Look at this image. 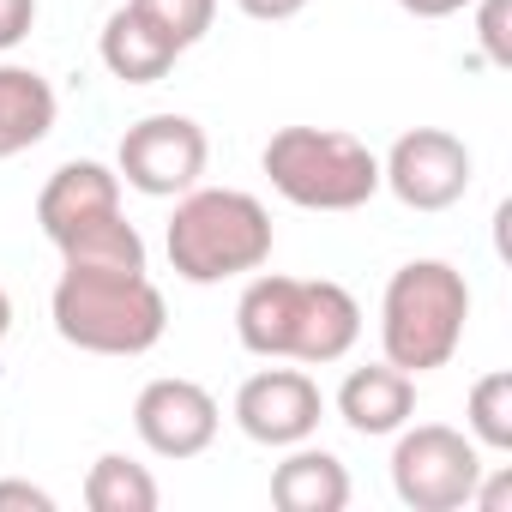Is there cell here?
Masks as SVG:
<instances>
[{
    "label": "cell",
    "mask_w": 512,
    "mask_h": 512,
    "mask_svg": "<svg viewBox=\"0 0 512 512\" xmlns=\"http://www.w3.org/2000/svg\"><path fill=\"white\" fill-rule=\"evenodd\" d=\"M235 338L241 350L266 356V362H344L362 338V308L344 284L332 278H253L235 302Z\"/></svg>",
    "instance_id": "cell-1"
},
{
    "label": "cell",
    "mask_w": 512,
    "mask_h": 512,
    "mask_svg": "<svg viewBox=\"0 0 512 512\" xmlns=\"http://www.w3.org/2000/svg\"><path fill=\"white\" fill-rule=\"evenodd\" d=\"M272 211L235 193V187H187L175 217H169V266L187 284H223V278H247L272 260Z\"/></svg>",
    "instance_id": "cell-2"
},
{
    "label": "cell",
    "mask_w": 512,
    "mask_h": 512,
    "mask_svg": "<svg viewBox=\"0 0 512 512\" xmlns=\"http://www.w3.org/2000/svg\"><path fill=\"white\" fill-rule=\"evenodd\" d=\"M470 326V284L446 260H410L380 296V350L404 374H434L458 356Z\"/></svg>",
    "instance_id": "cell-3"
},
{
    "label": "cell",
    "mask_w": 512,
    "mask_h": 512,
    "mask_svg": "<svg viewBox=\"0 0 512 512\" xmlns=\"http://www.w3.org/2000/svg\"><path fill=\"white\" fill-rule=\"evenodd\" d=\"M49 314H55V332L73 350H91V356H145L169 332L163 290L145 272L139 278L61 272V284L49 296Z\"/></svg>",
    "instance_id": "cell-4"
},
{
    "label": "cell",
    "mask_w": 512,
    "mask_h": 512,
    "mask_svg": "<svg viewBox=\"0 0 512 512\" xmlns=\"http://www.w3.org/2000/svg\"><path fill=\"white\" fill-rule=\"evenodd\" d=\"M260 169L302 211H356L380 193V157L338 127H278Z\"/></svg>",
    "instance_id": "cell-5"
},
{
    "label": "cell",
    "mask_w": 512,
    "mask_h": 512,
    "mask_svg": "<svg viewBox=\"0 0 512 512\" xmlns=\"http://www.w3.org/2000/svg\"><path fill=\"white\" fill-rule=\"evenodd\" d=\"M482 482V446L446 422H404L392 446V488L410 512H458Z\"/></svg>",
    "instance_id": "cell-6"
},
{
    "label": "cell",
    "mask_w": 512,
    "mask_h": 512,
    "mask_svg": "<svg viewBox=\"0 0 512 512\" xmlns=\"http://www.w3.org/2000/svg\"><path fill=\"white\" fill-rule=\"evenodd\" d=\"M205 157H211V145L193 115H145L121 133L115 175L145 199H181L187 187H199Z\"/></svg>",
    "instance_id": "cell-7"
},
{
    "label": "cell",
    "mask_w": 512,
    "mask_h": 512,
    "mask_svg": "<svg viewBox=\"0 0 512 512\" xmlns=\"http://www.w3.org/2000/svg\"><path fill=\"white\" fill-rule=\"evenodd\" d=\"M470 145L446 127H410L380 163V187H392L398 205L410 211H446L470 193Z\"/></svg>",
    "instance_id": "cell-8"
},
{
    "label": "cell",
    "mask_w": 512,
    "mask_h": 512,
    "mask_svg": "<svg viewBox=\"0 0 512 512\" xmlns=\"http://www.w3.org/2000/svg\"><path fill=\"white\" fill-rule=\"evenodd\" d=\"M320 416H326V398L302 368H260L235 392V428L260 446H278V452L314 440Z\"/></svg>",
    "instance_id": "cell-9"
},
{
    "label": "cell",
    "mask_w": 512,
    "mask_h": 512,
    "mask_svg": "<svg viewBox=\"0 0 512 512\" xmlns=\"http://www.w3.org/2000/svg\"><path fill=\"white\" fill-rule=\"evenodd\" d=\"M217 398L199 380L163 374L133 398V434L145 440V452L157 458H199L217 440Z\"/></svg>",
    "instance_id": "cell-10"
},
{
    "label": "cell",
    "mask_w": 512,
    "mask_h": 512,
    "mask_svg": "<svg viewBox=\"0 0 512 512\" xmlns=\"http://www.w3.org/2000/svg\"><path fill=\"white\" fill-rule=\"evenodd\" d=\"M121 211V175L109 169V163H91V157H79V163H61L49 181H43V193H37V223H43V235L61 247L73 229H85V223H97V217H115Z\"/></svg>",
    "instance_id": "cell-11"
},
{
    "label": "cell",
    "mask_w": 512,
    "mask_h": 512,
    "mask_svg": "<svg viewBox=\"0 0 512 512\" xmlns=\"http://www.w3.org/2000/svg\"><path fill=\"white\" fill-rule=\"evenodd\" d=\"M338 416H344V428L362 434V440L398 434V428L416 416V374H404V368H392V362L350 368L344 386H338Z\"/></svg>",
    "instance_id": "cell-12"
},
{
    "label": "cell",
    "mask_w": 512,
    "mask_h": 512,
    "mask_svg": "<svg viewBox=\"0 0 512 512\" xmlns=\"http://www.w3.org/2000/svg\"><path fill=\"white\" fill-rule=\"evenodd\" d=\"M103 67L121 79V85H157V79H169V67L187 55L169 31H157L133 0L121 13H109V25H103Z\"/></svg>",
    "instance_id": "cell-13"
},
{
    "label": "cell",
    "mask_w": 512,
    "mask_h": 512,
    "mask_svg": "<svg viewBox=\"0 0 512 512\" xmlns=\"http://www.w3.org/2000/svg\"><path fill=\"white\" fill-rule=\"evenodd\" d=\"M290 458L272 470V506L284 512H344L350 506V470L320 446H284Z\"/></svg>",
    "instance_id": "cell-14"
},
{
    "label": "cell",
    "mask_w": 512,
    "mask_h": 512,
    "mask_svg": "<svg viewBox=\"0 0 512 512\" xmlns=\"http://www.w3.org/2000/svg\"><path fill=\"white\" fill-rule=\"evenodd\" d=\"M55 133V85L31 67L0 61V157H19Z\"/></svg>",
    "instance_id": "cell-15"
},
{
    "label": "cell",
    "mask_w": 512,
    "mask_h": 512,
    "mask_svg": "<svg viewBox=\"0 0 512 512\" xmlns=\"http://www.w3.org/2000/svg\"><path fill=\"white\" fill-rule=\"evenodd\" d=\"M61 272H109V278H139L151 272L145 266V235L115 211V217H97L85 229H73L61 241Z\"/></svg>",
    "instance_id": "cell-16"
},
{
    "label": "cell",
    "mask_w": 512,
    "mask_h": 512,
    "mask_svg": "<svg viewBox=\"0 0 512 512\" xmlns=\"http://www.w3.org/2000/svg\"><path fill=\"white\" fill-rule=\"evenodd\" d=\"M85 506L91 512H157V482L127 452H103L85 476Z\"/></svg>",
    "instance_id": "cell-17"
},
{
    "label": "cell",
    "mask_w": 512,
    "mask_h": 512,
    "mask_svg": "<svg viewBox=\"0 0 512 512\" xmlns=\"http://www.w3.org/2000/svg\"><path fill=\"white\" fill-rule=\"evenodd\" d=\"M464 434L488 452H512V374L494 368L470 386V410H464Z\"/></svg>",
    "instance_id": "cell-18"
},
{
    "label": "cell",
    "mask_w": 512,
    "mask_h": 512,
    "mask_svg": "<svg viewBox=\"0 0 512 512\" xmlns=\"http://www.w3.org/2000/svg\"><path fill=\"white\" fill-rule=\"evenodd\" d=\"M133 7H139L157 31H169L181 49H193V43L211 31V19H217V0H133Z\"/></svg>",
    "instance_id": "cell-19"
},
{
    "label": "cell",
    "mask_w": 512,
    "mask_h": 512,
    "mask_svg": "<svg viewBox=\"0 0 512 512\" xmlns=\"http://www.w3.org/2000/svg\"><path fill=\"white\" fill-rule=\"evenodd\" d=\"M506 19H512V0H482V7H476V43H482L488 67H512V31H506Z\"/></svg>",
    "instance_id": "cell-20"
},
{
    "label": "cell",
    "mask_w": 512,
    "mask_h": 512,
    "mask_svg": "<svg viewBox=\"0 0 512 512\" xmlns=\"http://www.w3.org/2000/svg\"><path fill=\"white\" fill-rule=\"evenodd\" d=\"M37 25V0H0V55L19 49Z\"/></svg>",
    "instance_id": "cell-21"
},
{
    "label": "cell",
    "mask_w": 512,
    "mask_h": 512,
    "mask_svg": "<svg viewBox=\"0 0 512 512\" xmlns=\"http://www.w3.org/2000/svg\"><path fill=\"white\" fill-rule=\"evenodd\" d=\"M0 506H25V512H55V494L37 482H0Z\"/></svg>",
    "instance_id": "cell-22"
},
{
    "label": "cell",
    "mask_w": 512,
    "mask_h": 512,
    "mask_svg": "<svg viewBox=\"0 0 512 512\" xmlns=\"http://www.w3.org/2000/svg\"><path fill=\"white\" fill-rule=\"evenodd\" d=\"M235 7L247 13V19H260V25H284V19H296L308 0H235Z\"/></svg>",
    "instance_id": "cell-23"
},
{
    "label": "cell",
    "mask_w": 512,
    "mask_h": 512,
    "mask_svg": "<svg viewBox=\"0 0 512 512\" xmlns=\"http://www.w3.org/2000/svg\"><path fill=\"white\" fill-rule=\"evenodd\" d=\"M398 7H404L410 19H452V13L470 7V0H398Z\"/></svg>",
    "instance_id": "cell-24"
},
{
    "label": "cell",
    "mask_w": 512,
    "mask_h": 512,
    "mask_svg": "<svg viewBox=\"0 0 512 512\" xmlns=\"http://www.w3.org/2000/svg\"><path fill=\"white\" fill-rule=\"evenodd\" d=\"M7 332H13V296L0 290V338H7Z\"/></svg>",
    "instance_id": "cell-25"
}]
</instances>
